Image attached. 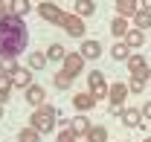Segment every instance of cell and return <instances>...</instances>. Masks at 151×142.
Listing matches in <instances>:
<instances>
[{
	"instance_id": "cell-1",
	"label": "cell",
	"mask_w": 151,
	"mask_h": 142,
	"mask_svg": "<svg viewBox=\"0 0 151 142\" xmlns=\"http://www.w3.org/2000/svg\"><path fill=\"white\" fill-rule=\"evenodd\" d=\"M29 44V29H26V20L18 15H9V18L0 20V58H18Z\"/></svg>"
},
{
	"instance_id": "cell-34",
	"label": "cell",
	"mask_w": 151,
	"mask_h": 142,
	"mask_svg": "<svg viewBox=\"0 0 151 142\" xmlns=\"http://www.w3.org/2000/svg\"><path fill=\"white\" fill-rule=\"evenodd\" d=\"M139 9H145V12H151V0H139Z\"/></svg>"
},
{
	"instance_id": "cell-33",
	"label": "cell",
	"mask_w": 151,
	"mask_h": 142,
	"mask_svg": "<svg viewBox=\"0 0 151 142\" xmlns=\"http://www.w3.org/2000/svg\"><path fill=\"white\" fill-rule=\"evenodd\" d=\"M142 119H151V102L142 105Z\"/></svg>"
},
{
	"instance_id": "cell-7",
	"label": "cell",
	"mask_w": 151,
	"mask_h": 142,
	"mask_svg": "<svg viewBox=\"0 0 151 142\" xmlns=\"http://www.w3.org/2000/svg\"><path fill=\"white\" fill-rule=\"evenodd\" d=\"M38 15L44 20H50V23H61V18H64V12L58 9V3H41L38 6Z\"/></svg>"
},
{
	"instance_id": "cell-22",
	"label": "cell",
	"mask_w": 151,
	"mask_h": 142,
	"mask_svg": "<svg viewBox=\"0 0 151 142\" xmlns=\"http://www.w3.org/2000/svg\"><path fill=\"white\" fill-rule=\"evenodd\" d=\"M47 58H50V61H64V58H67L64 44H50V47H47Z\"/></svg>"
},
{
	"instance_id": "cell-23",
	"label": "cell",
	"mask_w": 151,
	"mask_h": 142,
	"mask_svg": "<svg viewBox=\"0 0 151 142\" xmlns=\"http://www.w3.org/2000/svg\"><path fill=\"white\" fill-rule=\"evenodd\" d=\"M134 26L145 32V29H148V26H151V12H145V9H139V12L134 15Z\"/></svg>"
},
{
	"instance_id": "cell-9",
	"label": "cell",
	"mask_w": 151,
	"mask_h": 142,
	"mask_svg": "<svg viewBox=\"0 0 151 142\" xmlns=\"http://www.w3.org/2000/svg\"><path fill=\"white\" fill-rule=\"evenodd\" d=\"M23 99H26V102H29L32 107H41V105H47V90L41 87V84H29Z\"/></svg>"
},
{
	"instance_id": "cell-21",
	"label": "cell",
	"mask_w": 151,
	"mask_h": 142,
	"mask_svg": "<svg viewBox=\"0 0 151 142\" xmlns=\"http://www.w3.org/2000/svg\"><path fill=\"white\" fill-rule=\"evenodd\" d=\"M9 6H12V15H18V18H26L29 9H32L29 0H9Z\"/></svg>"
},
{
	"instance_id": "cell-15",
	"label": "cell",
	"mask_w": 151,
	"mask_h": 142,
	"mask_svg": "<svg viewBox=\"0 0 151 142\" xmlns=\"http://www.w3.org/2000/svg\"><path fill=\"white\" fill-rule=\"evenodd\" d=\"M122 125H125V128H139V125H142V110H137V107H125V113H122Z\"/></svg>"
},
{
	"instance_id": "cell-35",
	"label": "cell",
	"mask_w": 151,
	"mask_h": 142,
	"mask_svg": "<svg viewBox=\"0 0 151 142\" xmlns=\"http://www.w3.org/2000/svg\"><path fill=\"white\" fill-rule=\"evenodd\" d=\"M0 119H3V105H0Z\"/></svg>"
},
{
	"instance_id": "cell-2",
	"label": "cell",
	"mask_w": 151,
	"mask_h": 142,
	"mask_svg": "<svg viewBox=\"0 0 151 142\" xmlns=\"http://www.w3.org/2000/svg\"><path fill=\"white\" fill-rule=\"evenodd\" d=\"M55 107H50V105H41L32 110V116H29V128H35L38 133L44 136V133H50L52 128H55Z\"/></svg>"
},
{
	"instance_id": "cell-8",
	"label": "cell",
	"mask_w": 151,
	"mask_h": 142,
	"mask_svg": "<svg viewBox=\"0 0 151 142\" xmlns=\"http://www.w3.org/2000/svg\"><path fill=\"white\" fill-rule=\"evenodd\" d=\"M128 93H131V90H128L125 81H113L111 87H108V99H111V105H122V102L128 99Z\"/></svg>"
},
{
	"instance_id": "cell-26",
	"label": "cell",
	"mask_w": 151,
	"mask_h": 142,
	"mask_svg": "<svg viewBox=\"0 0 151 142\" xmlns=\"http://www.w3.org/2000/svg\"><path fill=\"white\" fill-rule=\"evenodd\" d=\"M18 142H41V133L35 128H23V131H18Z\"/></svg>"
},
{
	"instance_id": "cell-19",
	"label": "cell",
	"mask_w": 151,
	"mask_h": 142,
	"mask_svg": "<svg viewBox=\"0 0 151 142\" xmlns=\"http://www.w3.org/2000/svg\"><path fill=\"white\" fill-rule=\"evenodd\" d=\"M125 44H128L131 49H139V47L145 44V32H142V29H131V32L125 35Z\"/></svg>"
},
{
	"instance_id": "cell-14",
	"label": "cell",
	"mask_w": 151,
	"mask_h": 142,
	"mask_svg": "<svg viewBox=\"0 0 151 142\" xmlns=\"http://www.w3.org/2000/svg\"><path fill=\"white\" fill-rule=\"evenodd\" d=\"M116 12L119 18H134L139 12V0H116Z\"/></svg>"
},
{
	"instance_id": "cell-32",
	"label": "cell",
	"mask_w": 151,
	"mask_h": 142,
	"mask_svg": "<svg viewBox=\"0 0 151 142\" xmlns=\"http://www.w3.org/2000/svg\"><path fill=\"white\" fill-rule=\"evenodd\" d=\"M122 113H125L122 105H111V116H119V119H122Z\"/></svg>"
},
{
	"instance_id": "cell-16",
	"label": "cell",
	"mask_w": 151,
	"mask_h": 142,
	"mask_svg": "<svg viewBox=\"0 0 151 142\" xmlns=\"http://www.w3.org/2000/svg\"><path fill=\"white\" fill-rule=\"evenodd\" d=\"M111 58H116V61H128L131 58V47L125 44V41H116L111 47Z\"/></svg>"
},
{
	"instance_id": "cell-36",
	"label": "cell",
	"mask_w": 151,
	"mask_h": 142,
	"mask_svg": "<svg viewBox=\"0 0 151 142\" xmlns=\"http://www.w3.org/2000/svg\"><path fill=\"white\" fill-rule=\"evenodd\" d=\"M142 142H151V136H145V139H142Z\"/></svg>"
},
{
	"instance_id": "cell-11",
	"label": "cell",
	"mask_w": 151,
	"mask_h": 142,
	"mask_svg": "<svg viewBox=\"0 0 151 142\" xmlns=\"http://www.w3.org/2000/svg\"><path fill=\"white\" fill-rule=\"evenodd\" d=\"M12 84L20 87V90H26L29 84H35V81H32V70H29V67H18V70L12 72Z\"/></svg>"
},
{
	"instance_id": "cell-27",
	"label": "cell",
	"mask_w": 151,
	"mask_h": 142,
	"mask_svg": "<svg viewBox=\"0 0 151 142\" xmlns=\"http://www.w3.org/2000/svg\"><path fill=\"white\" fill-rule=\"evenodd\" d=\"M15 70H18L15 58H0V72H3V75H12Z\"/></svg>"
},
{
	"instance_id": "cell-5",
	"label": "cell",
	"mask_w": 151,
	"mask_h": 142,
	"mask_svg": "<svg viewBox=\"0 0 151 142\" xmlns=\"http://www.w3.org/2000/svg\"><path fill=\"white\" fill-rule=\"evenodd\" d=\"M125 64H128V72H131V75H137V78H145V81H148L151 70H148V64H145V58H142V55L131 52V58H128Z\"/></svg>"
},
{
	"instance_id": "cell-3",
	"label": "cell",
	"mask_w": 151,
	"mask_h": 142,
	"mask_svg": "<svg viewBox=\"0 0 151 142\" xmlns=\"http://www.w3.org/2000/svg\"><path fill=\"white\" fill-rule=\"evenodd\" d=\"M58 26H61L70 38H84V18H78L76 12H73V15H64Z\"/></svg>"
},
{
	"instance_id": "cell-37",
	"label": "cell",
	"mask_w": 151,
	"mask_h": 142,
	"mask_svg": "<svg viewBox=\"0 0 151 142\" xmlns=\"http://www.w3.org/2000/svg\"><path fill=\"white\" fill-rule=\"evenodd\" d=\"M84 142H87V139H84Z\"/></svg>"
},
{
	"instance_id": "cell-25",
	"label": "cell",
	"mask_w": 151,
	"mask_h": 142,
	"mask_svg": "<svg viewBox=\"0 0 151 142\" xmlns=\"http://www.w3.org/2000/svg\"><path fill=\"white\" fill-rule=\"evenodd\" d=\"M84 139H87V142H108V131H105L102 125H93V128H90V133H87Z\"/></svg>"
},
{
	"instance_id": "cell-10",
	"label": "cell",
	"mask_w": 151,
	"mask_h": 142,
	"mask_svg": "<svg viewBox=\"0 0 151 142\" xmlns=\"http://www.w3.org/2000/svg\"><path fill=\"white\" fill-rule=\"evenodd\" d=\"M96 105V96L90 93V90H84V93H76L73 96V107L78 110V113H84V110H93Z\"/></svg>"
},
{
	"instance_id": "cell-4",
	"label": "cell",
	"mask_w": 151,
	"mask_h": 142,
	"mask_svg": "<svg viewBox=\"0 0 151 142\" xmlns=\"http://www.w3.org/2000/svg\"><path fill=\"white\" fill-rule=\"evenodd\" d=\"M87 84H90V93L96 99H108V81H105V72L102 70L87 72Z\"/></svg>"
},
{
	"instance_id": "cell-24",
	"label": "cell",
	"mask_w": 151,
	"mask_h": 142,
	"mask_svg": "<svg viewBox=\"0 0 151 142\" xmlns=\"http://www.w3.org/2000/svg\"><path fill=\"white\" fill-rule=\"evenodd\" d=\"M52 81H55L58 90H70V87H73V75H70V72H64V70H58Z\"/></svg>"
},
{
	"instance_id": "cell-18",
	"label": "cell",
	"mask_w": 151,
	"mask_h": 142,
	"mask_svg": "<svg viewBox=\"0 0 151 142\" xmlns=\"http://www.w3.org/2000/svg\"><path fill=\"white\" fill-rule=\"evenodd\" d=\"M47 61H50V58H47V52H29V61H26V67L35 72V70H44V67H47Z\"/></svg>"
},
{
	"instance_id": "cell-6",
	"label": "cell",
	"mask_w": 151,
	"mask_h": 142,
	"mask_svg": "<svg viewBox=\"0 0 151 142\" xmlns=\"http://www.w3.org/2000/svg\"><path fill=\"white\" fill-rule=\"evenodd\" d=\"M61 70L70 72V75H78V72H84V58H81V52H67V58L61 61Z\"/></svg>"
},
{
	"instance_id": "cell-30",
	"label": "cell",
	"mask_w": 151,
	"mask_h": 142,
	"mask_svg": "<svg viewBox=\"0 0 151 142\" xmlns=\"http://www.w3.org/2000/svg\"><path fill=\"white\" fill-rule=\"evenodd\" d=\"M12 87H15L12 84V75H3L0 72V93H12Z\"/></svg>"
},
{
	"instance_id": "cell-12",
	"label": "cell",
	"mask_w": 151,
	"mask_h": 142,
	"mask_svg": "<svg viewBox=\"0 0 151 142\" xmlns=\"http://www.w3.org/2000/svg\"><path fill=\"white\" fill-rule=\"evenodd\" d=\"M78 52H81L84 61H96V58L102 55V44H99V41H84V44L78 47Z\"/></svg>"
},
{
	"instance_id": "cell-31",
	"label": "cell",
	"mask_w": 151,
	"mask_h": 142,
	"mask_svg": "<svg viewBox=\"0 0 151 142\" xmlns=\"http://www.w3.org/2000/svg\"><path fill=\"white\" fill-rule=\"evenodd\" d=\"M9 15H12V6L0 0V20H3V18H9Z\"/></svg>"
},
{
	"instance_id": "cell-20",
	"label": "cell",
	"mask_w": 151,
	"mask_h": 142,
	"mask_svg": "<svg viewBox=\"0 0 151 142\" xmlns=\"http://www.w3.org/2000/svg\"><path fill=\"white\" fill-rule=\"evenodd\" d=\"M93 12H96L93 0H76V15H78V18H90Z\"/></svg>"
},
{
	"instance_id": "cell-29",
	"label": "cell",
	"mask_w": 151,
	"mask_h": 142,
	"mask_svg": "<svg viewBox=\"0 0 151 142\" xmlns=\"http://www.w3.org/2000/svg\"><path fill=\"white\" fill-rule=\"evenodd\" d=\"M55 142H78V136L73 133V128H64L61 133H58V139Z\"/></svg>"
},
{
	"instance_id": "cell-28",
	"label": "cell",
	"mask_w": 151,
	"mask_h": 142,
	"mask_svg": "<svg viewBox=\"0 0 151 142\" xmlns=\"http://www.w3.org/2000/svg\"><path fill=\"white\" fill-rule=\"evenodd\" d=\"M128 90H131V93H137V96H139V93L145 90V78H137V75H131V81H128Z\"/></svg>"
},
{
	"instance_id": "cell-17",
	"label": "cell",
	"mask_w": 151,
	"mask_h": 142,
	"mask_svg": "<svg viewBox=\"0 0 151 142\" xmlns=\"http://www.w3.org/2000/svg\"><path fill=\"white\" fill-rule=\"evenodd\" d=\"M111 32H113L116 38H125L128 32H131V26H128V18H119V15H116V18L111 20Z\"/></svg>"
},
{
	"instance_id": "cell-13",
	"label": "cell",
	"mask_w": 151,
	"mask_h": 142,
	"mask_svg": "<svg viewBox=\"0 0 151 142\" xmlns=\"http://www.w3.org/2000/svg\"><path fill=\"white\" fill-rule=\"evenodd\" d=\"M70 128H73V133H76V136H87L93 125H90V119H87L84 113H78L76 119H70Z\"/></svg>"
}]
</instances>
